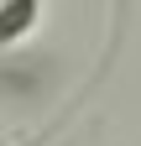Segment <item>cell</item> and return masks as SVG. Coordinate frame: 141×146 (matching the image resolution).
<instances>
[{"label": "cell", "mask_w": 141, "mask_h": 146, "mask_svg": "<svg viewBox=\"0 0 141 146\" xmlns=\"http://www.w3.org/2000/svg\"><path fill=\"white\" fill-rule=\"evenodd\" d=\"M42 0H0V42H21V36L37 26Z\"/></svg>", "instance_id": "cell-1"}]
</instances>
